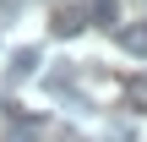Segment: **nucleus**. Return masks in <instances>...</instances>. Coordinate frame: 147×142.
Segmentation results:
<instances>
[{
  "label": "nucleus",
  "instance_id": "1",
  "mask_svg": "<svg viewBox=\"0 0 147 142\" xmlns=\"http://www.w3.org/2000/svg\"><path fill=\"white\" fill-rule=\"evenodd\" d=\"M120 49L147 60V22H136V27H120Z\"/></svg>",
  "mask_w": 147,
  "mask_h": 142
},
{
  "label": "nucleus",
  "instance_id": "2",
  "mask_svg": "<svg viewBox=\"0 0 147 142\" xmlns=\"http://www.w3.org/2000/svg\"><path fill=\"white\" fill-rule=\"evenodd\" d=\"M33 71H38V49L27 44V49H16V55H11V77L22 82V77H33Z\"/></svg>",
  "mask_w": 147,
  "mask_h": 142
},
{
  "label": "nucleus",
  "instance_id": "5",
  "mask_svg": "<svg viewBox=\"0 0 147 142\" xmlns=\"http://www.w3.org/2000/svg\"><path fill=\"white\" fill-rule=\"evenodd\" d=\"M125 99H136V104H147V77H136V82H125Z\"/></svg>",
  "mask_w": 147,
  "mask_h": 142
},
{
  "label": "nucleus",
  "instance_id": "3",
  "mask_svg": "<svg viewBox=\"0 0 147 142\" xmlns=\"http://www.w3.org/2000/svg\"><path fill=\"white\" fill-rule=\"evenodd\" d=\"M76 27H82V16H76V11H60V16H55V33H60V38H71Z\"/></svg>",
  "mask_w": 147,
  "mask_h": 142
},
{
  "label": "nucleus",
  "instance_id": "4",
  "mask_svg": "<svg viewBox=\"0 0 147 142\" xmlns=\"http://www.w3.org/2000/svg\"><path fill=\"white\" fill-rule=\"evenodd\" d=\"M87 11H93L98 22H115V0H87Z\"/></svg>",
  "mask_w": 147,
  "mask_h": 142
}]
</instances>
